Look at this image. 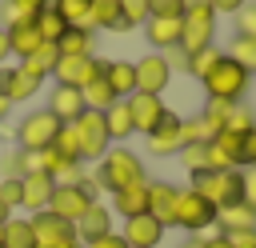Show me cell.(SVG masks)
Returning <instances> with one entry per match:
<instances>
[{"label": "cell", "mask_w": 256, "mask_h": 248, "mask_svg": "<svg viewBox=\"0 0 256 248\" xmlns=\"http://www.w3.org/2000/svg\"><path fill=\"white\" fill-rule=\"evenodd\" d=\"M92 176L100 180V192H120V188H128V184L148 180V176H144V160H140L128 144H112V148L96 160V172H92Z\"/></svg>", "instance_id": "6da1fadb"}, {"label": "cell", "mask_w": 256, "mask_h": 248, "mask_svg": "<svg viewBox=\"0 0 256 248\" xmlns=\"http://www.w3.org/2000/svg\"><path fill=\"white\" fill-rule=\"evenodd\" d=\"M200 84H204L208 100H228V104H240V100H244V92H248V84H252V76H248V72H244V68H240L228 52H224Z\"/></svg>", "instance_id": "7a4b0ae2"}, {"label": "cell", "mask_w": 256, "mask_h": 248, "mask_svg": "<svg viewBox=\"0 0 256 248\" xmlns=\"http://www.w3.org/2000/svg\"><path fill=\"white\" fill-rule=\"evenodd\" d=\"M192 192H200L212 208H228L240 200V168H204L192 172Z\"/></svg>", "instance_id": "3957f363"}, {"label": "cell", "mask_w": 256, "mask_h": 248, "mask_svg": "<svg viewBox=\"0 0 256 248\" xmlns=\"http://www.w3.org/2000/svg\"><path fill=\"white\" fill-rule=\"evenodd\" d=\"M172 228H180V232H188V236H200V232L216 228V208H212L200 192L180 188V196H176V212H172Z\"/></svg>", "instance_id": "277c9868"}, {"label": "cell", "mask_w": 256, "mask_h": 248, "mask_svg": "<svg viewBox=\"0 0 256 248\" xmlns=\"http://www.w3.org/2000/svg\"><path fill=\"white\" fill-rule=\"evenodd\" d=\"M56 132H60V120H56L48 108H32V112L16 124V148H20V152H44V148H52Z\"/></svg>", "instance_id": "5b68a950"}, {"label": "cell", "mask_w": 256, "mask_h": 248, "mask_svg": "<svg viewBox=\"0 0 256 248\" xmlns=\"http://www.w3.org/2000/svg\"><path fill=\"white\" fill-rule=\"evenodd\" d=\"M208 44H216V12L212 8H188L180 16V44L176 48L184 56H192V52H200Z\"/></svg>", "instance_id": "8992f818"}, {"label": "cell", "mask_w": 256, "mask_h": 248, "mask_svg": "<svg viewBox=\"0 0 256 248\" xmlns=\"http://www.w3.org/2000/svg\"><path fill=\"white\" fill-rule=\"evenodd\" d=\"M72 128H76V140H80V160H100V156L112 148L108 128H104V112L84 108V112L72 120Z\"/></svg>", "instance_id": "52a82bcc"}, {"label": "cell", "mask_w": 256, "mask_h": 248, "mask_svg": "<svg viewBox=\"0 0 256 248\" xmlns=\"http://www.w3.org/2000/svg\"><path fill=\"white\" fill-rule=\"evenodd\" d=\"M96 76H104V60L100 56H60L56 68H52V80L68 84V88H84Z\"/></svg>", "instance_id": "ba28073f"}, {"label": "cell", "mask_w": 256, "mask_h": 248, "mask_svg": "<svg viewBox=\"0 0 256 248\" xmlns=\"http://www.w3.org/2000/svg\"><path fill=\"white\" fill-rule=\"evenodd\" d=\"M88 204H92V196H88L76 180H68V184H56V192H52V200H48V212H56L60 220L76 224V220L88 212Z\"/></svg>", "instance_id": "9c48e42d"}, {"label": "cell", "mask_w": 256, "mask_h": 248, "mask_svg": "<svg viewBox=\"0 0 256 248\" xmlns=\"http://www.w3.org/2000/svg\"><path fill=\"white\" fill-rule=\"evenodd\" d=\"M172 80V64L164 60V52H148L144 60H136V92H152L160 96Z\"/></svg>", "instance_id": "30bf717a"}, {"label": "cell", "mask_w": 256, "mask_h": 248, "mask_svg": "<svg viewBox=\"0 0 256 248\" xmlns=\"http://www.w3.org/2000/svg\"><path fill=\"white\" fill-rule=\"evenodd\" d=\"M144 144H148L152 156H180V148H184V140H180V116L164 112V120L144 136Z\"/></svg>", "instance_id": "8fae6325"}, {"label": "cell", "mask_w": 256, "mask_h": 248, "mask_svg": "<svg viewBox=\"0 0 256 248\" xmlns=\"http://www.w3.org/2000/svg\"><path fill=\"white\" fill-rule=\"evenodd\" d=\"M52 192H56V180L48 176V172H28V176H20V208L32 216V212H44L48 208V200H52Z\"/></svg>", "instance_id": "7c38bea8"}, {"label": "cell", "mask_w": 256, "mask_h": 248, "mask_svg": "<svg viewBox=\"0 0 256 248\" xmlns=\"http://www.w3.org/2000/svg\"><path fill=\"white\" fill-rule=\"evenodd\" d=\"M164 224L156 220V216H132V220H124V228H120V236H124V244L128 248H160V240H164Z\"/></svg>", "instance_id": "4fadbf2b"}, {"label": "cell", "mask_w": 256, "mask_h": 248, "mask_svg": "<svg viewBox=\"0 0 256 248\" xmlns=\"http://www.w3.org/2000/svg\"><path fill=\"white\" fill-rule=\"evenodd\" d=\"M128 112H132V128L148 136V132L164 120V112H168V108H164V100H160V96H152V92H132V96H128Z\"/></svg>", "instance_id": "5bb4252c"}, {"label": "cell", "mask_w": 256, "mask_h": 248, "mask_svg": "<svg viewBox=\"0 0 256 248\" xmlns=\"http://www.w3.org/2000/svg\"><path fill=\"white\" fill-rule=\"evenodd\" d=\"M176 196H180V188H176V184H168V180H148V216H156L164 228H172Z\"/></svg>", "instance_id": "9a60e30c"}, {"label": "cell", "mask_w": 256, "mask_h": 248, "mask_svg": "<svg viewBox=\"0 0 256 248\" xmlns=\"http://www.w3.org/2000/svg\"><path fill=\"white\" fill-rule=\"evenodd\" d=\"M72 228H76V240H80V244H92L96 236L112 232V208H108V204H100V200H92V204H88V212H84Z\"/></svg>", "instance_id": "2e32d148"}, {"label": "cell", "mask_w": 256, "mask_h": 248, "mask_svg": "<svg viewBox=\"0 0 256 248\" xmlns=\"http://www.w3.org/2000/svg\"><path fill=\"white\" fill-rule=\"evenodd\" d=\"M28 224H32V236H36V248H44V244H56V240H64V236H76V228L68 224V220H60L56 212H32L28 216Z\"/></svg>", "instance_id": "e0dca14e"}, {"label": "cell", "mask_w": 256, "mask_h": 248, "mask_svg": "<svg viewBox=\"0 0 256 248\" xmlns=\"http://www.w3.org/2000/svg\"><path fill=\"white\" fill-rule=\"evenodd\" d=\"M40 84H44L40 76H32L24 64H16V68H4V88H0V92H4L12 104H24V100H32V96L40 92Z\"/></svg>", "instance_id": "ac0fdd59"}, {"label": "cell", "mask_w": 256, "mask_h": 248, "mask_svg": "<svg viewBox=\"0 0 256 248\" xmlns=\"http://www.w3.org/2000/svg\"><path fill=\"white\" fill-rule=\"evenodd\" d=\"M208 168H244V160H240V136L236 132H216L208 140Z\"/></svg>", "instance_id": "d6986e66"}, {"label": "cell", "mask_w": 256, "mask_h": 248, "mask_svg": "<svg viewBox=\"0 0 256 248\" xmlns=\"http://www.w3.org/2000/svg\"><path fill=\"white\" fill-rule=\"evenodd\" d=\"M144 36L156 52H168L180 44V16H148L144 20Z\"/></svg>", "instance_id": "ffe728a7"}, {"label": "cell", "mask_w": 256, "mask_h": 248, "mask_svg": "<svg viewBox=\"0 0 256 248\" xmlns=\"http://www.w3.org/2000/svg\"><path fill=\"white\" fill-rule=\"evenodd\" d=\"M48 112L60 120V124H72L80 112H84V96H80V88H68V84H56L52 92H48Z\"/></svg>", "instance_id": "44dd1931"}, {"label": "cell", "mask_w": 256, "mask_h": 248, "mask_svg": "<svg viewBox=\"0 0 256 248\" xmlns=\"http://www.w3.org/2000/svg\"><path fill=\"white\" fill-rule=\"evenodd\" d=\"M112 212H116L120 220L144 216V212H148V180H140V184H128V188L112 192Z\"/></svg>", "instance_id": "7402d4cb"}, {"label": "cell", "mask_w": 256, "mask_h": 248, "mask_svg": "<svg viewBox=\"0 0 256 248\" xmlns=\"http://www.w3.org/2000/svg\"><path fill=\"white\" fill-rule=\"evenodd\" d=\"M104 80L116 100H128L136 92V64L132 60H104Z\"/></svg>", "instance_id": "603a6c76"}, {"label": "cell", "mask_w": 256, "mask_h": 248, "mask_svg": "<svg viewBox=\"0 0 256 248\" xmlns=\"http://www.w3.org/2000/svg\"><path fill=\"white\" fill-rule=\"evenodd\" d=\"M248 228H256V208H248L244 200H236V204H228V208H216V232H248Z\"/></svg>", "instance_id": "cb8c5ba5"}, {"label": "cell", "mask_w": 256, "mask_h": 248, "mask_svg": "<svg viewBox=\"0 0 256 248\" xmlns=\"http://www.w3.org/2000/svg\"><path fill=\"white\" fill-rule=\"evenodd\" d=\"M8 32V52L16 56V60H28L40 44H44V36L36 32V20L32 24H12V28H4Z\"/></svg>", "instance_id": "d4e9b609"}, {"label": "cell", "mask_w": 256, "mask_h": 248, "mask_svg": "<svg viewBox=\"0 0 256 248\" xmlns=\"http://www.w3.org/2000/svg\"><path fill=\"white\" fill-rule=\"evenodd\" d=\"M92 44H96V32H92V28H68V32L56 40L60 56H92Z\"/></svg>", "instance_id": "484cf974"}, {"label": "cell", "mask_w": 256, "mask_h": 248, "mask_svg": "<svg viewBox=\"0 0 256 248\" xmlns=\"http://www.w3.org/2000/svg\"><path fill=\"white\" fill-rule=\"evenodd\" d=\"M104 128H108V140H128L136 128H132V112H128V100H116L108 112H104Z\"/></svg>", "instance_id": "4316f807"}, {"label": "cell", "mask_w": 256, "mask_h": 248, "mask_svg": "<svg viewBox=\"0 0 256 248\" xmlns=\"http://www.w3.org/2000/svg\"><path fill=\"white\" fill-rule=\"evenodd\" d=\"M4 248H36V236H32V224L28 216H8L4 220Z\"/></svg>", "instance_id": "83f0119b"}, {"label": "cell", "mask_w": 256, "mask_h": 248, "mask_svg": "<svg viewBox=\"0 0 256 248\" xmlns=\"http://www.w3.org/2000/svg\"><path fill=\"white\" fill-rule=\"evenodd\" d=\"M68 28H92V0H52Z\"/></svg>", "instance_id": "f1b7e54d"}, {"label": "cell", "mask_w": 256, "mask_h": 248, "mask_svg": "<svg viewBox=\"0 0 256 248\" xmlns=\"http://www.w3.org/2000/svg\"><path fill=\"white\" fill-rule=\"evenodd\" d=\"M56 60H60V48H56L52 40H44V44H40V48H36V52H32L28 60H20V64H24V68H28L32 76H40V80H44V76H52Z\"/></svg>", "instance_id": "f546056e"}, {"label": "cell", "mask_w": 256, "mask_h": 248, "mask_svg": "<svg viewBox=\"0 0 256 248\" xmlns=\"http://www.w3.org/2000/svg\"><path fill=\"white\" fill-rule=\"evenodd\" d=\"M80 96H84V108H92V112H108V108L116 104V96H112V88H108L104 76L88 80V84L80 88Z\"/></svg>", "instance_id": "4dcf8cb0"}, {"label": "cell", "mask_w": 256, "mask_h": 248, "mask_svg": "<svg viewBox=\"0 0 256 248\" xmlns=\"http://www.w3.org/2000/svg\"><path fill=\"white\" fill-rule=\"evenodd\" d=\"M216 136V128L204 116H180V140L184 144H208Z\"/></svg>", "instance_id": "1f68e13d"}, {"label": "cell", "mask_w": 256, "mask_h": 248, "mask_svg": "<svg viewBox=\"0 0 256 248\" xmlns=\"http://www.w3.org/2000/svg\"><path fill=\"white\" fill-rule=\"evenodd\" d=\"M96 28L120 32V0H92V32Z\"/></svg>", "instance_id": "d6a6232c"}, {"label": "cell", "mask_w": 256, "mask_h": 248, "mask_svg": "<svg viewBox=\"0 0 256 248\" xmlns=\"http://www.w3.org/2000/svg\"><path fill=\"white\" fill-rule=\"evenodd\" d=\"M36 32H40L44 40H52V44H56V40L68 32V24H64V16L48 4V8H40V12H36Z\"/></svg>", "instance_id": "836d02e7"}, {"label": "cell", "mask_w": 256, "mask_h": 248, "mask_svg": "<svg viewBox=\"0 0 256 248\" xmlns=\"http://www.w3.org/2000/svg\"><path fill=\"white\" fill-rule=\"evenodd\" d=\"M220 56H224V52H220L216 44H208V48H200V52H192V56L184 60V72H188V76H196V80H204Z\"/></svg>", "instance_id": "e575fe53"}, {"label": "cell", "mask_w": 256, "mask_h": 248, "mask_svg": "<svg viewBox=\"0 0 256 248\" xmlns=\"http://www.w3.org/2000/svg\"><path fill=\"white\" fill-rule=\"evenodd\" d=\"M228 56H232L248 76H256V40H252V36H236L232 48H228Z\"/></svg>", "instance_id": "d590c367"}, {"label": "cell", "mask_w": 256, "mask_h": 248, "mask_svg": "<svg viewBox=\"0 0 256 248\" xmlns=\"http://www.w3.org/2000/svg\"><path fill=\"white\" fill-rule=\"evenodd\" d=\"M144 20H148V0H120V32L144 28Z\"/></svg>", "instance_id": "8d00e7d4"}, {"label": "cell", "mask_w": 256, "mask_h": 248, "mask_svg": "<svg viewBox=\"0 0 256 248\" xmlns=\"http://www.w3.org/2000/svg\"><path fill=\"white\" fill-rule=\"evenodd\" d=\"M256 128V116H252V108H244V104H232L228 108V120H224V132H236V136H244V132H252Z\"/></svg>", "instance_id": "74e56055"}, {"label": "cell", "mask_w": 256, "mask_h": 248, "mask_svg": "<svg viewBox=\"0 0 256 248\" xmlns=\"http://www.w3.org/2000/svg\"><path fill=\"white\" fill-rule=\"evenodd\" d=\"M52 148H56L60 156H68V160H76V164H84V160H80V140H76V128H72V124H60V132H56V140H52Z\"/></svg>", "instance_id": "f35d334b"}, {"label": "cell", "mask_w": 256, "mask_h": 248, "mask_svg": "<svg viewBox=\"0 0 256 248\" xmlns=\"http://www.w3.org/2000/svg\"><path fill=\"white\" fill-rule=\"evenodd\" d=\"M180 160H184L188 176H192V172H204V168H208V144H184V148H180Z\"/></svg>", "instance_id": "ab89813d"}, {"label": "cell", "mask_w": 256, "mask_h": 248, "mask_svg": "<svg viewBox=\"0 0 256 248\" xmlns=\"http://www.w3.org/2000/svg\"><path fill=\"white\" fill-rule=\"evenodd\" d=\"M0 20H4V28H12V24H32L36 12L24 8V4H16V0H4V4H0Z\"/></svg>", "instance_id": "60d3db41"}, {"label": "cell", "mask_w": 256, "mask_h": 248, "mask_svg": "<svg viewBox=\"0 0 256 248\" xmlns=\"http://www.w3.org/2000/svg\"><path fill=\"white\" fill-rule=\"evenodd\" d=\"M232 20H236V36H252L256 40V4L248 0L240 12H232Z\"/></svg>", "instance_id": "b9f144b4"}, {"label": "cell", "mask_w": 256, "mask_h": 248, "mask_svg": "<svg viewBox=\"0 0 256 248\" xmlns=\"http://www.w3.org/2000/svg\"><path fill=\"white\" fill-rule=\"evenodd\" d=\"M228 108H232L228 100H208L200 116H204V120H208V124H212L216 132H224V120H228Z\"/></svg>", "instance_id": "7bdbcfd3"}, {"label": "cell", "mask_w": 256, "mask_h": 248, "mask_svg": "<svg viewBox=\"0 0 256 248\" xmlns=\"http://www.w3.org/2000/svg\"><path fill=\"white\" fill-rule=\"evenodd\" d=\"M0 200H4L8 212L20 208V176H4V180H0Z\"/></svg>", "instance_id": "ee69618b"}, {"label": "cell", "mask_w": 256, "mask_h": 248, "mask_svg": "<svg viewBox=\"0 0 256 248\" xmlns=\"http://www.w3.org/2000/svg\"><path fill=\"white\" fill-rule=\"evenodd\" d=\"M240 200L248 208H256V164L252 168H240Z\"/></svg>", "instance_id": "f6af8a7d"}, {"label": "cell", "mask_w": 256, "mask_h": 248, "mask_svg": "<svg viewBox=\"0 0 256 248\" xmlns=\"http://www.w3.org/2000/svg\"><path fill=\"white\" fill-rule=\"evenodd\" d=\"M148 16H184V0H148Z\"/></svg>", "instance_id": "bcb514c9"}, {"label": "cell", "mask_w": 256, "mask_h": 248, "mask_svg": "<svg viewBox=\"0 0 256 248\" xmlns=\"http://www.w3.org/2000/svg\"><path fill=\"white\" fill-rule=\"evenodd\" d=\"M240 160H244V168H252V164H256V128L240 136Z\"/></svg>", "instance_id": "7dc6e473"}, {"label": "cell", "mask_w": 256, "mask_h": 248, "mask_svg": "<svg viewBox=\"0 0 256 248\" xmlns=\"http://www.w3.org/2000/svg\"><path fill=\"white\" fill-rule=\"evenodd\" d=\"M84 248H128V244H124V236H120V232L112 228V232L96 236V240H92V244H84Z\"/></svg>", "instance_id": "c3c4849f"}, {"label": "cell", "mask_w": 256, "mask_h": 248, "mask_svg": "<svg viewBox=\"0 0 256 248\" xmlns=\"http://www.w3.org/2000/svg\"><path fill=\"white\" fill-rule=\"evenodd\" d=\"M228 244H232V248H256V228H248V232H228Z\"/></svg>", "instance_id": "681fc988"}, {"label": "cell", "mask_w": 256, "mask_h": 248, "mask_svg": "<svg viewBox=\"0 0 256 248\" xmlns=\"http://www.w3.org/2000/svg\"><path fill=\"white\" fill-rule=\"evenodd\" d=\"M0 168H4V176H24V168H20V152H8V156L0 160Z\"/></svg>", "instance_id": "f907efd6"}, {"label": "cell", "mask_w": 256, "mask_h": 248, "mask_svg": "<svg viewBox=\"0 0 256 248\" xmlns=\"http://www.w3.org/2000/svg\"><path fill=\"white\" fill-rule=\"evenodd\" d=\"M212 4V12H240L248 0H208Z\"/></svg>", "instance_id": "816d5d0a"}, {"label": "cell", "mask_w": 256, "mask_h": 248, "mask_svg": "<svg viewBox=\"0 0 256 248\" xmlns=\"http://www.w3.org/2000/svg\"><path fill=\"white\" fill-rule=\"evenodd\" d=\"M204 248H232V244H228L224 232H212V236H204Z\"/></svg>", "instance_id": "f5cc1de1"}, {"label": "cell", "mask_w": 256, "mask_h": 248, "mask_svg": "<svg viewBox=\"0 0 256 248\" xmlns=\"http://www.w3.org/2000/svg\"><path fill=\"white\" fill-rule=\"evenodd\" d=\"M44 248H84L76 236H64V240H56V244H44Z\"/></svg>", "instance_id": "db71d44e"}, {"label": "cell", "mask_w": 256, "mask_h": 248, "mask_svg": "<svg viewBox=\"0 0 256 248\" xmlns=\"http://www.w3.org/2000/svg\"><path fill=\"white\" fill-rule=\"evenodd\" d=\"M8 56H12V52H8V32L0 28V68H4V60H8Z\"/></svg>", "instance_id": "11a10c76"}, {"label": "cell", "mask_w": 256, "mask_h": 248, "mask_svg": "<svg viewBox=\"0 0 256 248\" xmlns=\"http://www.w3.org/2000/svg\"><path fill=\"white\" fill-rule=\"evenodd\" d=\"M12 108H16V104H12V100L0 92V120H8V112H12Z\"/></svg>", "instance_id": "9f6ffc18"}, {"label": "cell", "mask_w": 256, "mask_h": 248, "mask_svg": "<svg viewBox=\"0 0 256 248\" xmlns=\"http://www.w3.org/2000/svg\"><path fill=\"white\" fill-rule=\"evenodd\" d=\"M16 4H24V8H32V12H40V8H48L52 0H16Z\"/></svg>", "instance_id": "6f0895ef"}, {"label": "cell", "mask_w": 256, "mask_h": 248, "mask_svg": "<svg viewBox=\"0 0 256 248\" xmlns=\"http://www.w3.org/2000/svg\"><path fill=\"white\" fill-rule=\"evenodd\" d=\"M180 248H204V236H184V244Z\"/></svg>", "instance_id": "680465c9"}, {"label": "cell", "mask_w": 256, "mask_h": 248, "mask_svg": "<svg viewBox=\"0 0 256 248\" xmlns=\"http://www.w3.org/2000/svg\"><path fill=\"white\" fill-rule=\"evenodd\" d=\"M188 8H212V4H208V0H184V12H188Z\"/></svg>", "instance_id": "91938a15"}, {"label": "cell", "mask_w": 256, "mask_h": 248, "mask_svg": "<svg viewBox=\"0 0 256 248\" xmlns=\"http://www.w3.org/2000/svg\"><path fill=\"white\" fill-rule=\"evenodd\" d=\"M8 216H12V212H8V208H4V200H0V224H4Z\"/></svg>", "instance_id": "94428289"}, {"label": "cell", "mask_w": 256, "mask_h": 248, "mask_svg": "<svg viewBox=\"0 0 256 248\" xmlns=\"http://www.w3.org/2000/svg\"><path fill=\"white\" fill-rule=\"evenodd\" d=\"M0 248H4V224H0Z\"/></svg>", "instance_id": "6125c7cd"}, {"label": "cell", "mask_w": 256, "mask_h": 248, "mask_svg": "<svg viewBox=\"0 0 256 248\" xmlns=\"http://www.w3.org/2000/svg\"><path fill=\"white\" fill-rule=\"evenodd\" d=\"M0 88H4V68H0Z\"/></svg>", "instance_id": "be15d7a7"}]
</instances>
